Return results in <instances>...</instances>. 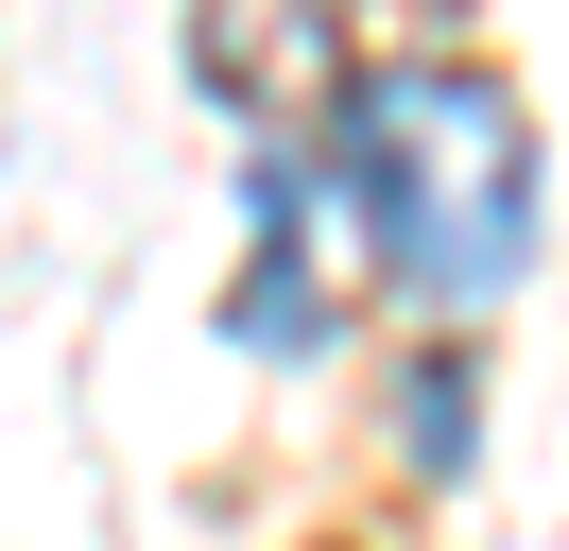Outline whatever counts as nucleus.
<instances>
[{"mask_svg": "<svg viewBox=\"0 0 569 551\" xmlns=\"http://www.w3.org/2000/svg\"><path fill=\"white\" fill-rule=\"evenodd\" d=\"M328 156H346L362 259H380L397 310L483 328V310L518 293V259H535V121H518L500 69H466V52H380V69L346 87V121H328Z\"/></svg>", "mask_w": 569, "mask_h": 551, "instance_id": "1", "label": "nucleus"}, {"mask_svg": "<svg viewBox=\"0 0 569 551\" xmlns=\"http://www.w3.org/2000/svg\"><path fill=\"white\" fill-rule=\"evenodd\" d=\"M346 259H362L346 156H328V138H259L242 156V293H224V328H242L259 362H311V344L346 328Z\"/></svg>", "mask_w": 569, "mask_h": 551, "instance_id": "2", "label": "nucleus"}, {"mask_svg": "<svg viewBox=\"0 0 569 551\" xmlns=\"http://www.w3.org/2000/svg\"><path fill=\"white\" fill-rule=\"evenodd\" d=\"M397 448H415V482H466V465H483V362H466V328L415 344V379H397Z\"/></svg>", "mask_w": 569, "mask_h": 551, "instance_id": "4", "label": "nucleus"}, {"mask_svg": "<svg viewBox=\"0 0 569 551\" xmlns=\"http://www.w3.org/2000/svg\"><path fill=\"white\" fill-rule=\"evenodd\" d=\"M190 69H208L224 103H242L259 138H293L328 103V121H346V0H190Z\"/></svg>", "mask_w": 569, "mask_h": 551, "instance_id": "3", "label": "nucleus"}]
</instances>
